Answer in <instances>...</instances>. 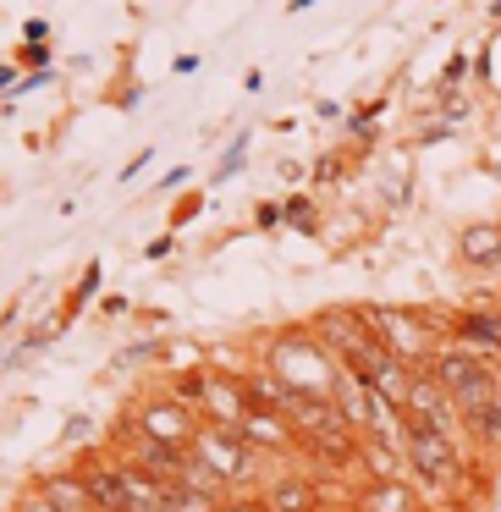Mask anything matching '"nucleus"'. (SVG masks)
I'll list each match as a JSON object with an SVG mask.
<instances>
[{"label":"nucleus","instance_id":"obj_3","mask_svg":"<svg viewBox=\"0 0 501 512\" xmlns=\"http://www.w3.org/2000/svg\"><path fill=\"white\" fill-rule=\"evenodd\" d=\"M287 413L303 424V441H309L320 457H331V463H347V457L358 452L353 419H347V413L336 408L331 397H309V391H298V402H292Z\"/></svg>","mask_w":501,"mask_h":512},{"label":"nucleus","instance_id":"obj_7","mask_svg":"<svg viewBox=\"0 0 501 512\" xmlns=\"http://www.w3.org/2000/svg\"><path fill=\"white\" fill-rule=\"evenodd\" d=\"M364 320H369V331H375L380 342L402 358V364L430 353V336L419 331V320H413V314H402V309H364Z\"/></svg>","mask_w":501,"mask_h":512},{"label":"nucleus","instance_id":"obj_16","mask_svg":"<svg viewBox=\"0 0 501 512\" xmlns=\"http://www.w3.org/2000/svg\"><path fill=\"white\" fill-rule=\"evenodd\" d=\"M221 512H270V507H254V501H237V507H221Z\"/></svg>","mask_w":501,"mask_h":512},{"label":"nucleus","instance_id":"obj_14","mask_svg":"<svg viewBox=\"0 0 501 512\" xmlns=\"http://www.w3.org/2000/svg\"><path fill=\"white\" fill-rule=\"evenodd\" d=\"M309 507H314V496L298 479H281V485L270 490V512H309Z\"/></svg>","mask_w":501,"mask_h":512},{"label":"nucleus","instance_id":"obj_9","mask_svg":"<svg viewBox=\"0 0 501 512\" xmlns=\"http://www.w3.org/2000/svg\"><path fill=\"white\" fill-rule=\"evenodd\" d=\"M45 501L56 512H100L94 507V496H89V479L83 474H50L45 479Z\"/></svg>","mask_w":501,"mask_h":512},{"label":"nucleus","instance_id":"obj_13","mask_svg":"<svg viewBox=\"0 0 501 512\" xmlns=\"http://www.w3.org/2000/svg\"><path fill=\"white\" fill-rule=\"evenodd\" d=\"M237 430H243V441H265V446H287L292 441V430L276 419V413H265V408H248Z\"/></svg>","mask_w":501,"mask_h":512},{"label":"nucleus","instance_id":"obj_6","mask_svg":"<svg viewBox=\"0 0 501 512\" xmlns=\"http://www.w3.org/2000/svg\"><path fill=\"white\" fill-rule=\"evenodd\" d=\"M402 408H408V419H424V424H435L441 435H452L457 430V402H452V391L441 386L435 375H413L408 380V397H402Z\"/></svg>","mask_w":501,"mask_h":512},{"label":"nucleus","instance_id":"obj_12","mask_svg":"<svg viewBox=\"0 0 501 512\" xmlns=\"http://www.w3.org/2000/svg\"><path fill=\"white\" fill-rule=\"evenodd\" d=\"M463 259H468V265H479V270L496 265V259H501V226L496 221L468 226V232H463Z\"/></svg>","mask_w":501,"mask_h":512},{"label":"nucleus","instance_id":"obj_11","mask_svg":"<svg viewBox=\"0 0 501 512\" xmlns=\"http://www.w3.org/2000/svg\"><path fill=\"white\" fill-rule=\"evenodd\" d=\"M457 336H463V347H474V353H501V314H463V320H457Z\"/></svg>","mask_w":501,"mask_h":512},{"label":"nucleus","instance_id":"obj_5","mask_svg":"<svg viewBox=\"0 0 501 512\" xmlns=\"http://www.w3.org/2000/svg\"><path fill=\"white\" fill-rule=\"evenodd\" d=\"M193 457H199L215 479H248L254 474V457H248V446H243V430H232V424H226V430H199Z\"/></svg>","mask_w":501,"mask_h":512},{"label":"nucleus","instance_id":"obj_15","mask_svg":"<svg viewBox=\"0 0 501 512\" xmlns=\"http://www.w3.org/2000/svg\"><path fill=\"white\" fill-rule=\"evenodd\" d=\"M369 512H408V490H397L386 479V490H375V496H369Z\"/></svg>","mask_w":501,"mask_h":512},{"label":"nucleus","instance_id":"obj_4","mask_svg":"<svg viewBox=\"0 0 501 512\" xmlns=\"http://www.w3.org/2000/svg\"><path fill=\"white\" fill-rule=\"evenodd\" d=\"M402 452H408V463H413V468H419V479H430V485H452V474H457L452 435H441L435 424H424V419H408Z\"/></svg>","mask_w":501,"mask_h":512},{"label":"nucleus","instance_id":"obj_2","mask_svg":"<svg viewBox=\"0 0 501 512\" xmlns=\"http://www.w3.org/2000/svg\"><path fill=\"white\" fill-rule=\"evenodd\" d=\"M325 353H331L325 342H309V336H281V342L270 347V375H281L292 391L331 397L342 369H331V358H325Z\"/></svg>","mask_w":501,"mask_h":512},{"label":"nucleus","instance_id":"obj_10","mask_svg":"<svg viewBox=\"0 0 501 512\" xmlns=\"http://www.w3.org/2000/svg\"><path fill=\"white\" fill-rule=\"evenodd\" d=\"M89 496H94V507L100 512H127V479H122V468H89Z\"/></svg>","mask_w":501,"mask_h":512},{"label":"nucleus","instance_id":"obj_17","mask_svg":"<svg viewBox=\"0 0 501 512\" xmlns=\"http://www.w3.org/2000/svg\"><path fill=\"white\" fill-rule=\"evenodd\" d=\"M23 512H56V507H50V501H34V507H23Z\"/></svg>","mask_w":501,"mask_h":512},{"label":"nucleus","instance_id":"obj_1","mask_svg":"<svg viewBox=\"0 0 501 512\" xmlns=\"http://www.w3.org/2000/svg\"><path fill=\"white\" fill-rule=\"evenodd\" d=\"M430 375L452 391L457 413L463 419H479L485 408L501 402V380L490 375V364L474 353V347H446V353H430Z\"/></svg>","mask_w":501,"mask_h":512},{"label":"nucleus","instance_id":"obj_8","mask_svg":"<svg viewBox=\"0 0 501 512\" xmlns=\"http://www.w3.org/2000/svg\"><path fill=\"white\" fill-rule=\"evenodd\" d=\"M144 435L149 441H166V446H193L199 441L188 408H177V402H155V408H144Z\"/></svg>","mask_w":501,"mask_h":512}]
</instances>
